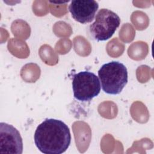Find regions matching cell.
Segmentation results:
<instances>
[{
    "label": "cell",
    "mask_w": 154,
    "mask_h": 154,
    "mask_svg": "<svg viewBox=\"0 0 154 154\" xmlns=\"http://www.w3.org/2000/svg\"><path fill=\"white\" fill-rule=\"evenodd\" d=\"M34 143L45 154H61L65 152L71 143L69 128L60 120L46 119L36 128Z\"/></svg>",
    "instance_id": "1"
},
{
    "label": "cell",
    "mask_w": 154,
    "mask_h": 154,
    "mask_svg": "<svg viewBox=\"0 0 154 154\" xmlns=\"http://www.w3.org/2000/svg\"><path fill=\"white\" fill-rule=\"evenodd\" d=\"M98 76L103 91L112 95L120 94L128 80L127 68L116 61L103 64L98 71Z\"/></svg>",
    "instance_id": "2"
},
{
    "label": "cell",
    "mask_w": 154,
    "mask_h": 154,
    "mask_svg": "<svg viewBox=\"0 0 154 154\" xmlns=\"http://www.w3.org/2000/svg\"><path fill=\"white\" fill-rule=\"evenodd\" d=\"M120 17L114 11L102 8L99 10L94 22L90 25L91 36L97 42L105 41L110 38L120 24Z\"/></svg>",
    "instance_id": "3"
},
{
    "label": "cell",
    "mask_w": 154,
    "mask_h": 154,
    "mask_svg": "<svg viewBox=\"0 0 154 154\" xmlns=\"http://www.w3.org/2000/svg\"><path fill=\"white\" fill-rule=\"evenodd\" d=\"M72 84L74 97L79 101H90L96 97L100 91L99 77L89 71L75 74Z\"/></svg>",
    "instance_id": "4"
},
{
    "label": "cell",
    "mask_w": 154,
    "mask_h": 154,
    "mask_svg": "<svg viewBox=\"0 0 154 154\" xmlns=\"http://www.w3.org/2000/svg\"><path fill=\"white\" fill-rule=\"evenodd\" d=\"M23 141L18 130L6 123H0V153L21 154Z\"/></svg>",
    "instance_id": "5"
},
{
    "label": "cell",
    "mask_w": 154,
    "mask_h": 154,
    "mask_svg": "<svg viewBox=\"0 0 154 154\" xmlns=\"http://www.w3.org/2000/svg\"><path fill=\"white\" fill-rule=\"evenodd\" d=\"M99 8L94 0H76L71 1L69 7L72 17L77 22L85 24L93 21Z\"/></svg>",
    "instance_id": "6"
},
{
    "label": "cell",
    "mask_w": 154,
    "mask_h": 154,
    "mask_svg": "<svg viewBox=\"0 0 154 154\" xmlns=\"http://www.w3.org/2000/svg\"><path fill=\"white\" fill-rule=\"evenodd\" d=\"M51 2H52V3H53V4H63V3H66V2H68L69 1H66V2H52V1H50Z\"/></svg>",
    "instance_id": "7"
}]
</instances>
